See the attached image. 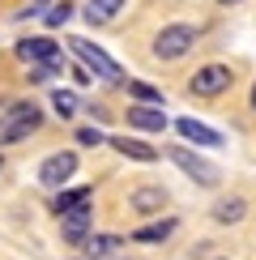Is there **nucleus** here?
Segmentation results:
<instances>
[{"label":"nucleus","instance_id":"b1692460","mask_svg":"<svg viewBox=\"0 0 256 260\" xmlns=\"http://www.w3.org/2000/svg\"><path fill=\"white\" fill-rule=\"evenodd\" d=\"M218 5H239V0H218Z\"/></svg>","mask_w":256,"mask_h":260},{"label":"nucleus","instance_id":"393cba45","mask_svg":"<svg viewBox=\"0 0 256 260\" xmlns=\"http://www.w3.org/2000/svg\"><path fill=\"white\" fill-rule=\"evenodd\" d=\"M39 5H47V0H39Z\"/></svg>","mask_w":256,"mask_h":260},{"label":"nucleus","instance_id":"5701e85b","mask_svg":"<svg viewBox=\"0 0 256 260\" xmlns=\"http://www.w3.org/2000/svg\"><path fill=\"white\" fill-rule=\"evenodd\" d=\"M248 107H252V115H256V85H252V99H248Z\"/></svg>","mask_w":256,"mask_h":260},{"label":"nucleus","instance_id":"4468645a","mask_svg":"<svg viewBox=\"0 0 256 260\" xmlns=\"http://www.w3.org/2000/svg\"><path fill=\"white\" fill-rule=\"evenodd\" d=\"M60 239L69 243V247H85V239H90V209L60 218Z\"/></svg>","mask_w":256,"mask_h":260},{"label":"nucleus","instance_id":"9d476101","mask_svg":"<svg viewBox=\"0 0 256 260\" xmlns=\"http://www.w3.org/2000/svg\"><path fill=\"white\" fill-rule=\"evenodd\" d=\"M90 201H94V188H90V183H81V188H60L56 201H51V213H56V218H69V213L90 209Z\"/></svg>","mask_w":256,"mask_h":260},{"label":"nucleus","instance_id":"ddd939ff","mask_svg":"<svg viewBox=\"0 0 256 260\" xmlns=\"http://www.w3.org/2000/svg\"><path fill=\"white\" fill-rule=\"evenodd\" d=\"M107 145H111L115 154L133 158V162H158V149L149 145V141H141V137H107Z\"/></svg>","mask_w":256,"mask_h":260},{"label":"nucleus","instance_id":"f3484780","mask_svg":"<svg viewBox=\"0 0 256 260\" xmlns=\"http://www.w3.org/2000/svg\"><path fill=\"white\" fill-rule=\"evenodd\" d=\"M51 111H56L60 120H73V115L81 111V99L73 90H60V85H56V90H51Z\"/></svg>","mask_w":256,"mask_h":260},{"label":"nucleus","instance_id":"6ab92c4d","mask_svg":"<svg viewBox=\"0 0 256 260\" xmlns=\"http://www.w3.org/2000/svg\"><path fill=\"white\" fill-rule=\"evenodd\" d=\"M128 85V94H133L141 107H163V90H154L149 81H124Z\"/></svg>","mask_w":256,"mask_h":260},{"label":"nucleus","instance_id":"1a4fd4ad","mask_svg":"<svg viewBox=\"0 0 256 260\" xmlns=\"http://www.w3.org/2000/svg\"><path fill=\"white\" fill-rule=\"evenodd\" d=\"M124 120H128V128H137V133H167V124H171L163 107H141V103L128 107Z\"/></svg>","mask_w":256,"mask_h":260},{"label":"nucleus","instance_id":"7ed1b4c3","mask_svg":"<svg viewBox=\"0 0 256 260\" xmlns=\"http://www.w3.org/2000/svg\"><path fill=\"white\" fill-rule=\"evenodd\" d=\"M69 47H73V56L90 69V77H99V81H107V85H124V69L107 56L99 43H90V39H69Z\"/></svg>","mask_w":256,"mask_h":260},{"label":"nucleus","instance_id":"412c9836","mask_svg":"<svg viewBox=\"0 0 256 260\" xmlns=\"http://www.w3.org/2000/svg\"><path fill=\"white\" fill-rule=\"evenodd\" d=\"M73 137H77V145H94V149H99V145H107V133H103V128H77V133H73Z\"/></svg>","mask_w":256,"mask_h":260},{"label":"nucleus","instance_id":"0eeeda50","mask_svg":"<svg viewBox=\"0 0 256 260\" xmlns=\"http://www.w3.org/2000/svg\"><path fill=\"white\" fill-rule=\"evenodd\" d=\"M167 201H171V192L163 188V183H141V188L128 192V209L141 213V218H163Z\"/></svg>","mask_w":256,"mask_h":260},{"label":"nucleus","instance_id":"39448f33","mask_svg":"<svg viewBox=\"0 0 256 260\" xmlns=\"http://www.w3.org/2000/svg\"><path fill=\"white\" fill-rule=\"evenodd\" d=\"M167 158L175 162V167L184 171L197 188H218V183H222V171L213 167V162H205L201 154H192L188 145H167Z\"/></svg>","mask_w":256,"mask_h":260},{"label":"nucleus","instance_id":"423d86ee","mask_svg":"<svg viewBox=\"0 0 256 260\" xmlns=\"http://www.w3.org/2000/svg\"><path fill=\"white\" fill-rule=\"evenodd\" d=\"M73 175H77V154L73 149H56L39 162V183L43 188H64Z\"/></svg>","mask_w":256,"mask_h":260},{"label":"nucleus","instance_id":"a211bd4d","mask_svg":"<svg viewBox=\"0 0 256 260\" xmlns=\"http://www.w3.org/2000/svg\"><path fill=\"white\" fill-rule=\"evenodd\" d=\"M120 243H124L120 235H90V239H85V256H90V260H99V256H111Z\"/></svg>","mask_w":256,"mask_h":260},{"label":"nucleus","instance_id":"4be33fe9","mask_svg":"<svg viewBox=\"0 0 256 260\" xmlns=\"http://www.w3.org/2000/svg\"><path fill=\"white\" fill-rule=\"evenodd\" d=\"M73 81H77V85H90L94 77H90V69H85V64H77V69H73Z\"/></svg>","mask_w":256,"mask_h":260},{"label":"nucleus","instance_id":"aec40b11","mask_svg":"<svg viewBox=\"0 0 256 260\" xmlns=\"http://www.w3.org/2000/svg\"><path fill=\"white\" fill-rule=\"evenodd\" d=\"M69 17H73V5H69V0H56V5L43 13V26H47V30H60Z\"/></svg>","mask_w":256,"mask_h":260},{"label":"nucleus","instance_id":"6e6552de","mask_svg":"<svg viewBox=\"0 0 256 260\" xmlns=\"http://www.w3.org/2000/svg\"><path fill=\"white\" fill-rule=\"evenodd\" d=\"M13 56L21 60V64H51V60H64L60 56V43L56 39H47V35H35V39H17L13 43Z\"/></svg>","mask_w":256,"mask_h":260},{"label":"nucleus","instance_id":"dca6fc26","mask_svg":"<svg viewBox=\"0 0 256 260\" xmlns=\"http://www.w3.org/2000/svg\"><path fill=\"white\" fill-rule=\"evenodd\" d=\"M124 5H128V0H85L81 17L90 21V26H107V21H115L124 13Z\"/></svg>","mask_w":256,"mask_h":260},{"label":"nucleus","instance_id":"9b49d317","mask_svg":"<svg viewBox=\"0 0 256 260\" xmlns=\"http://www.w3.org/2000/svg\"><path fill=\"white\" fill-rule=\"evenodd\" d=\"M175 133L184 137V141H192V145H205V149H218V145H222V133H218V128H209V124L192 120V115L175 120Z\"/></svg>","mask_w":256,"mask_h":260},{"label":"nucleus","instance_id":"f257e3e1","mask_svg":"<svg viewBox=\"0 0 256 260\" xmlns=\"http://www.w3.org/2000/svg\"><path fill=\"white\" fill-rule=\"evenodd\" d=\"M43 107L35 99H17V103H9L5 111H0V149L5 145H21L26 137H35L39 128H43Z\"/></svg>","mask_w":256,"mask_h":260},{"label":"nucleus","instance_id":"a878e982","mask_svg":"<svg viewBox=\"0 0 256 260\" xmlns=\"http://www.w3.org/2000/svg\"><path fill=\"white\" fill-rule=\"evenodd\" d=\"M0 167H5V158H0Z\"/></svg>","mask_w":256,"mask_h":260},{"label":"nucleus","instance_id":"f03ea898","mask_svg":"<svg viewBox=\"0 0 256 260\" xmlns=\"http://www.w3.org/2000/svg\"><path fill=\"white\" fill-rule=\"evenodd\" d=\"M197 39H201V26H192V21H171V26H163L154 39H149V51H154V60H184L192 47H197Z\"/></svg>","mask_w":256,"mask_h":260},{"label":"nucleus","instance_id":"20e7f679","mask_svg":"<svg viewBox=\"0 0 256 260\" xmlns=\"http://www.w3.org/2000/svg\"><path fill=\"white\" fill-rule=\"evenodd\" d=\"M231 85H235V69L213 60V64H201V69L188 77V94L192 99H222Z\"/></svg>","mask_w":256,"mask_h":260},{"label":"nucleus","instance_id":"f8f14e48","mask_svg":"<svg viewBox=\"0 0 256 260\" xmlns=\"http://www.w3.org/2000/svg\"><path fill=\"white\" fill-rule=\"evenodd\" d=\"M175 231H179V218H171V213H167V218H154V222L137 226L128 239H133V243H167Z\"/></svg>","mask_w":256,"mask_h":260},{"label":"nucleus","instance_id":"2eb2a0df","mask_svg":"<svg viewBox=\"0 0 256 260\" xmlns=\"http://www.w3.org/2000/svg\"><path fill=\"white\" fill-rule=\"evenodd\" d=\"M209 218L218 222V226H235V222L248 218V201H243V197H222V201H213Z\"/></svg>","mask_w":256,"mask_h":260}]
</instances>
